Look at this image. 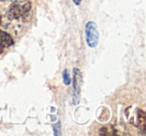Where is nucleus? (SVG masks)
Listing matches in <instances>:
<instances>
[{
    "mask_svg": "<svg viewBox=\"0 0 146 136\" xmlns=\"http://www.w3.org/2000/svg\"><path fill=\"white\" fill-rule=\"evenodd\" d=\"M83 82L82 73L78 68L73 69V83H72V102L74 105L79 103L80 101V92Z\"/></svg>",
    "mask_w": 146,
    "mask_h": 136,
    "instance_id": "obj_1",
    "label": "nucleus"
},
{
    "mask_svg": "<svg viewBox=\"0 0 146 136\" xmlns=\"http://www.w3.org/2000/svg\"><path fill=\"white\" fill-rule=\"evenodd\" d=\"M85 37L86 43L89 47L94 48L97 46L99 42V32H98L97 25L93 21H89L85 25Z\"/></svg>",
    "mask_w": 146,
    "mask_h": 136,
    "instance_id": "obj_2",
    "label": "nucleus"
},
{
    "mask_svg": "<svg viewBox=\"0 0 146 136\" xmlns=\"http://www.w3.org/2000/svg\"><path fill=\"white\" fill-rule=\"evenodd\" d=\"M14 41L13 38L5 31L0 29V53L2 52L3 48H7V47L13 45Z\"/></svg>",
    "mask_w": 146,
    "mask_h": 136,
    "instance_id": "obj_3",
    "label": "nucleus"
},
{
    "mask_svg": "<svg viewBox=\"0 0 146 136\" xmlns=\"http://www.w3.org/2000/svg\"><path fill=\"white\" fill-rule=\"evenodd\" d=\"M7 17L9 20H13V19H18L21 17V5L19 4H12L9 7L8 11H7Z\"/></svg>",
    "mask_w": 146,
    "mask_h": 136,
    "instance_id": "obj_4",
    "label": "nucleus"
},
{
    "mask_svg": "<svg viewBox=\"0 0 146 136\" xmlns=\"http://www.w3.org/2000/svg\"><path fill=\"white\" fill-rule=\"evenodd\" d=\"M30 16H31V3L27 2L26 4L21 6V17L20 18H23V20L26 21V20H29Z\"/></svg>",
    "mask_w": 146,
    "mask_h": 136,
    "instance_id": "obj_5",
    "label": "nucleus"
},
{
    "mask_svg": "<svg viewBox=\"0 0 146 136\" xmlns=\"http://www.w3.org/2000/svg\"><path fill=\"white\" fill-rule=\"evenodd\" d=\"M138 127L142 130V131H145L146 127V118H145V113L142 110L138 111Z\"/></svg>",
    "mask_w": 146,
    "mask_h": 136,
    "instance_id": "obj_6",
    "label": "nucleus"
},
{
    "mask_svg": "<svg viewBox=\"0 0 146 136\" xmlns=\"http://www.w3.org/2000/svg\"><path fill=\"white\" fill-rule=\"evenodd\" d=\"M62 78H63V82H64L65 85H69V84L71 83V78H70V76H69L68 70L65 69L64 71H63Z\"/></svg>",
    "mask_w": 146,
    "mask_h": 136,
    "instance_id": "obj_7",
    "label": "nucleus"
},
{
    "mask_svg": "<svg viewBox=\"0 0 146 136\" xmlns=\"http://www.w3.org/2000/svg\"><path fill=\"white\" fill-rule=\"evenodd\" d=\"M72 2L74 3V4H75V5H77V6H78V5L81 4L82 0H72Z\"/></svg>",
    "mask_w": 146,
    "mask_h": 136,
    "instance_id": "obj_8",
    "label": "nucleus"
},
{
    "mask_svg": "<svg viewBox=\"0 0 146 136\" xmlns=\"http://www.w3.org/2000/svg\"><path fill=\"white\" fill-rule=\"evenodd\" d=\"M0 1H10V2H15L17 0H0Z\"/></svg>",
    "mask_w": 146,
    "mask_h": 136,
    "instance_id": "obj_9",
    "label": "nucleus"
},
{
    "mask_svg": "<svg viewBox=\"0 0 146 136\" xmlns=\"http://www.w3.org/2000/svg\"><path fill=\"white\" fill-rule=\"evenodd\" d=\"M1 19H2V16H1V14H0V22H1Z\"/></svg>",
    "mask_w": 146,
    "mask_h": 136,
    "instance_id": "obj_10",
    "label": "nucleus"
}]
</instances>
